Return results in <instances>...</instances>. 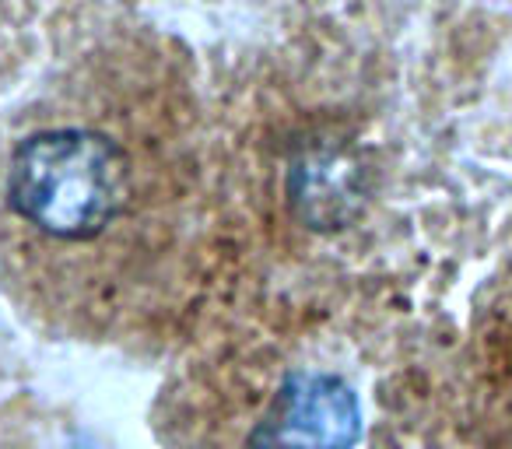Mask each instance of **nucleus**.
Returning <instances> with one entry per match:
<instances>
[{"label":"nucleus","mask_w":512,"mask_h":449,"mask_svg":"<svg viewBox=\"0 0 512 449\" xmlns=\"http://www.w3.org/2000/svg\"><path fill=\"white\" fill-rule=\"evenodd\" d=\"M137 200V165L95 127H43L15 144L4 172L11 218L50 253L81 257L109 243Z\"/></svg>","instance_id":"1"},{"label":"nucleus","mask_w":512,"mask_h":449,"mask_svg":"<svg viewBox=\"0 0 512 449\" xmlns=\"http://www.w3.org/2000/svg\"><path fill=\"white\" fill-rule=\"evenodd\" d=\"M362 411L348 383L327 372H295L249 432V449H351Z\"/></svg>","instance_id":"2"}]
</instances>
